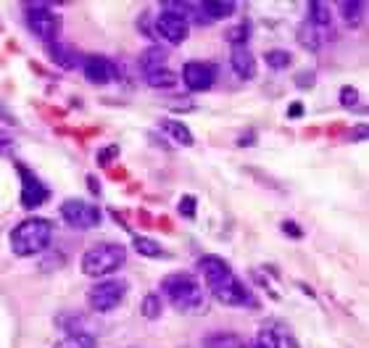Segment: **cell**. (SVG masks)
Here are the masks:
<instances>
[{"label": "cell", "mask_w": 369, "mask_h": 348, "mask_svg": "<svg viewBox=\"0 0 369 348\" xmlns=\"http://www.w3.org/2000/svg\"><path fill=\"white\" fill-rule=\"evenodd\" d=\"M356 100H359V92L353 88L340 90V103H343V106H356Z\"/></svg>", "instance_id": "26"}, {"label": "cell", "mask_w": 369, "mask_h": 348, "mask_svg": "<svg viewBox=\"0 0 369 348\" xmlns=\"http://www.w3.org/2000/svg\"><path fill=\"white\" fill-rule=\"evenodd\" d=\"M340 13H343V19L349 21V24H359L361 3L359 0H343V3H340Z\"/></svg>", "instance_id": "25"}, {"label": "cell", "mask_w": 369, "mask_h": 348, "mask_svg": "<svg viewBox=\"0 0 369 348\" xmlns=\"http://www.w3.org/2000/svg\"><path fill=\"white\" fill-rule=\"evenodd\" d=\"M53 348H95V340L87 332H71L63 340H59Z\"/></svg>", "instance_id": "21"}, {"label": "cell", "mask_w": 369, "mask_h": 348, "mask_svg": "<svg viewBox=\"0 0 369 348\" xmlns=\"http://www.w3.org/2000/svg\"><path fill=\"white\" fill-rule=\"evenodd\" d=\"M0 119H3V121H8V124H11V121H13V116H11L8 111H3V109H0Z\"/></svg>", "instance_id": "29"}, {"label": "cell", "mask_w": 369, "mask_h": 348, "mask_svg": "<svg viewBox=\"0 0 369 348\" xmlns=\"http://www.w3.org/2000/svg\"><path fill=\"white\" fill-rule=\"evenodd\" d=\"M124 261H127L124 246H119V243H95L82 256V272L87 277H103V275L116 272Z\"/></svg>", "instance_id": "4"}, {"label": "cell", "mask_w": 369, "mask_h": 348, "mask_svg": "<svg viewBox=\"0 0 369 348\" xmlns=\"http://www.w3.org/2000/svg\"><path fill=\"white\" fill-rule=\"evenodd\" d=\"M248 348H301L298 340L293 338V332L282 325H267L259 330V335L253 338Z\"/></svg>", "instance_id": "10"}, {"label": "cell", "mask_w": 369, "mask_h": 348, "mask_svg": "<svg viewBox=\"0 0 369 348\" xmlns=\"http://www.w3.org/2000/svg\"><path fill=\"white\" fill-rule=\"evenodd\" d=\"M264 61H267V64H270L272 69H288L290 66V53L288 50H267V56H264Z\"/></svg>", "instance_id": "23"}, {"label": "cell", "mask_w": 369, "mask_h": 348, "mask_svg": "<svg viewBox=\"0 0 369 348\" xmlns=\"http://www.w3.org/2000/svg\"><path fill=\"white\" fill-rule=\"evenodd\" d=\"M198 272L206 280V288L214 299L224 306H253L248 288L235 277L232 267L219 256H203L198 259Z\"/></svg>", "instance_id": "1"}, {"label": "cell", "mask_w": 369, "mask_h": 348, "mask_svg": "<svg viewBox=\"0 0 369 348\" xmlns=\"http://www.w3.org/2000/svg\"><path fill=\"white\" fill-rule=\"evenodd\" d=\"M156 35L164 37L171 45H180V42L188 40L190 35V24L185 19H180L177 13H169V11H161L159 19H156Z\"/></svg>", "instance_id": "9"}, {"label": "cell", "mask_w": 369, "mask_h": 348, "mask_svg": "<svg viewBox=\"0 0 369 348\" xmlns=\"http://www.w3.org/2000/svg\"><path fill=\"white\" fill-rule=\"evenodd\" d=\"M130 285L124 280H100L95 282L90 290H87V306L98 314H106V311H114L119 306L124 296H127Z\"/></svg>", "instance_id": "5"}, {"label": "cell", "mask_w": 369, "mask_h": 348, "mask_svg": "<svg viewBox=\"0 0 369 348\" xmlns=\"http://www.w3.org/2000/svg\"><path fill=\"white\" fill-rule=\"evenodd\" d=\"M143 317H148V319L161 317V296L159 293H148V296L143 299Z\"/></svg>", "instance_id": "24"}, {"label": "cell", "mask_w": 369, "mask_h": 348, "mask_svg": "<svg viewBox=\"0 0 369 348\" xmlns=\"http://www.w3.org/2000/svg\"><path fill=\"white\" fill-rule=\"evenodd\" d=\"M132 246H135V251H138L140 256H145V259H167V256H169V251L164 248V246H159L153 238H145V235H135Z\"/></svg>", "instance_id": "15"}, {"label": "cell", "mask_w": 369, "mask_h": 348, "mask_svg": "<svg viewBox=\"0 0 369 348\" xmlns=\"http://www.w3.org/2000/svg\"><path fill=\"white\" fill-rule=\"evenodd\" d=\"M230 64H232V71H235L238 80H253V77H256V56H253L246 45L232 48Z\"/></svg>", "instance_id": "13"}, {"label": "cell", "mask_w": 369, "mask_h": 348, "mask_svg": "<svg viewBox=\"0 0 369 348\" xmlns=\"http://www.w3.org/2000/svg\"><path fill=\"white\" fill-rule=\"evenodd\" d=\"M214 77H217V71H214V66H211L209 61H188L185 69H182L185 88L193 90V92H206V90H211Z\"/></svg>", "instance_id": "8"}, {"label": "cell", "mask_w": 369, "mask_h": 348, "mask_svg": "<svg viewBox=\"0 0 369 348\" xmlns=\"http://www.w3.org/2000/svg\"><path fill=\"white\" fill-rule=\"evenodd\" d=\"M145 82H148L150 88H156V90H171L174 85H177V77L171 74V69H156V71H148L145 74Z\"/></svg>", "instance_id": "19"}, {"label": "cell", "mask_w": 369, "mask_h": 348, "mask_svg": "<svg viewBox=\"0 0 369 348\" xmlns=\"http://www.w3.org/2000/svg\"><path fill=\"white\" fill-rule=\"evenodd\" d=\"M161 290L177 311H198L203 306L206 293L198 285V280L185 275V272H171L169 277H164Z\"/></svg>", "instance_id": "3"}, {"label": "cell", "mask_w": 369, "mask_h": 348, "mask_svg": "<svg viewBox=\"0 0 369 348\" xmlns=\"http://www.w3.org/2000/svg\"><path fill=\"white\" fill-rule=\"evenodd\" d=\"M164 66H167V50H164V45H150L148 50H143V56H140V69H143V74L164 69Z\"/></svg>", "instance_id": "14"}, {"label": "cell", "mask_w": 369, "mask_h": 348, "mask_svg": "<svg viewBox=\"0 0 369 348\" xmlns=\"http://www.w3.org/2000/svg\"><path fill=\"white\" fill-rule=\"evenodd\" d=\"M164 132H169L171 138L177 140L180 145H193V135H190V130L182 124V121H174V119H167L164 121Z\"/></svg>", "instance_id": "20"}, {"label": "cell", "mask_w": 369, "mask_h": 348, "mask_svg": "<svg viewBox=\"0 0 369 348\" xmlns=\"http://www.w3.org/2000/svg\"><path fill=\"white\" fill-rule=\"evenodd\" d=\"M203 348H243L235 332H211L203 338Z\"/></svg>", "instance_id": "18"}, {"label": "cell", "mask_w": 369, "mask_h": 348, "mask_svg": "<svg viewBox=\"0 0 369 348\" xmlns=\"http://www.w3.org/2000/svg\"><path fill=\"white\" fill-rule=\"evenodd\" d=\"M27 27L32 30V35H37L40 40L53 42L59 40L61 32V19L42 3H30L27 6Z\"/></svg>", "instance_id": "6"}, {"label": "cell", "mask_w": 369, "mask_h": 348, "mask_svg": "<svg viewBox=\"0 0 369 348\" xmlns=\"http://www.w3.org/2000/svg\"><path fill=\"white\" fill-rule=\"evenodd\" d=\"M53 240V222L42 217H30L11 229V248L21 259L37 256Z\"/></svg>", "instance_id": "2"}, {"label": "cell", "mask_w": 369, "mask_h": 348, "mask_svg": "<svg viewBox=\"0 0 369 348\" xmlns=\"http://www.w3.org/2000/svg\"><path fill=\"white\" fill-rule=\"evenodd\" d=\"M61 217H63V222L74 229H90V227H95V224H100V209H95L92 203L80 200V198L63 200Z\"/></svg>", "instance_id": "7"}, {"label": "cell", "mask_w": 369, "mask_h": 348, "mask_svg": "<svg viewBox=\"0 0 369 348\" xmlns=\"http://www.w3.org/2000/svg\"><path fill=\"white\" fill-rule=\"evenodd\" d=\"M19 174H21V203H24L27 209H37V206H42V203L48 200V188H45V182L35 177L27 167H19Z\"/></svg>", "instance_id": "11"}, {"label": "cell", "mask_w": 369, "mask_h": 348, "mask_svg": "<svg viewBox=\"0 0 369 348\" xmlns=\"http://www.w3.org/2000/svg\"><path fill=\"white\" fill-rule=\"evenodd\" d=\"M306 24H311V27H327L329 24V8L327 6L320 3V0L309 3V21H306Z\"/></svg>", "instance_id": "22"}, {"label": "cell", "mask_w": 369, "mask_h": 348, "mask_svg": "<svg viewBox=\"0 0 369 348\" xmlns=\"http://www.w3.org/2000/svg\"><path fill=\"white\" fill-rule=\"evenodd\" d=\"M82 71H85V77L90 82H95V85H106V82L114 80V64H111L106 56H85Z\"/></svg>", "instance_id": "12"}, {"label": "cell", "mask_w": 369, "mask_h": 348, "mask_svg": "<svg viewBox=\"0 0 369 348\" xmlns=\"http://www.w3.org/2000/svg\"><path fill=\"white\" fill-rule=\"evenodd\" d=\"M180 214L182 217H188V219H193L195 217V198H182L180 200Z\"/></svg>", "instance_id": "27"}, {"label": "cell", "mask_w": 369, "mask_h": 348, "mask_svg": "<svg viewBox=\"0 0 369 348\" xmlns=\"http://www.w3.org/2000/svg\"><path fill=\"white\" fill-rule=\"evenodd\" d=\"M282 229H285V235H293V238H301V235H303L298 224H293V222H282Z\"/></svg>", "instance_id": "28"}, {"label": "cell", "mask_w": 369, "mask_h": 348, "mask_svg": "<svg viewBox=\"0 0 369 348\" xmlns=\"http://www.w3.org/2000/svg\"><path fill=\"white\" fill-rule=\"evenodd\" d=\"M48 50H50V59L56 61L61 69H74V66H77V56H74V50H69L63 42H59V40L48 42Z\"/></svg>", "instance_id": "17"}, {"label": "cell", "mask_w": 369, "mask_h": 348, "mask_svg": "<svg viewBox=\"0 0 369 348\" xmlns=\"http://www.w3.org/2000/svg\"><path fill=\"white\" fill-rule=\"evenodd\" d=\"M200 11L209 21L217 19H227L232 11H235V3H227V0H203L200 3Z\"/></svg>", "instance_id": "16"}]
</instances>
